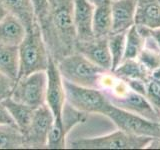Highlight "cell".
I'll use <instances>...</instances> for the list:
<instances>
[{"mask_svg":"<svg viewBox=\"0 0 160 150\" xmlns=\"http://www.w3.org/2000/svg\"><path fill=\"white\" fill-rule=\"evenodd\" d=\"M88 1L91 4H93L94 7H95V6H97V5H99V4H101V3H103L105 1H107V0H88Z\"/></svg>","mask_w":160,"mask_h":150,"instance_id":"cell-32","label":"cell"},{"mask_svg":"<svg viewBox=\"0 0 160 150\" xmlns=\"http://www.w3.org/2000/svg\"><path fill=\"white\" fill-rule=\"evenodd\" d=\"M145 97L152 106L160 112V68L151 73L145 84Z\"/></svg>","mask_w":160,"mask_h":150,"instance_id":"cell-26","label":"cell"},{"mask_svg":"<svg viewBox=\"0 0 160 150\" xmlns=\"http://www.w3.org/2000/svg\"><path fill=\"white\" fill-rule=\"evenodd\" d=\"M26 33L22 22L11 14H7L0 22V44L18 47Z\"/></svg>","mask_w":160,"mask_h":150,"instance_id":"cell-15","label":"cell"},{"mask_svg":"<svg viewBox=\"0 0 160 150\" xmlns=\"http://www.w3.org/2000/svg\"><path fill=\"white\" fill-rule=\"evenodd\" d=\"M143 29H144L145 32H146L148 35H150V36H151L155 40V42H156L157 45L160 47V28H157V29H147V28L143 27Z\"/></svg>","mask_w":160,"mask_h":150,"instance_id":"cell-30","label":"cell"},{"mask_svg":"<svg viewBox=\"0 0 160 150\" xmlns=\"http://www.w3.org/2000/svg\"><path fill=\"white\" fill-rule=\"evenodd\" d=\"M111 120L117 129L122 131L144 137H160V122L152 121L137 114L125 111L112 105L104 115Z\"/></svg>","mask_w":160,"mask_h":150,"instance_id":"cell-7","label":"cell"},{"mask_svg":"<svg viewBox=\"0 0 160 150\" xmlns=\"http://www.w3.org/2000/svg\"><path fill=\"white\" fill-rule=\"evenodd\" d=\"M112 72L125 81L147 82L149 77L151 76V73L138 61L137 58L124 60Z\"/></svg>","mask_w":160,"mask_h":150,"instance_id":"cell-19","label":"cell"},{"mask_svg":"<svg viewBox=\"0 0 160 150\" xmlns=\"http://www.w3.org/2000/svg\"><path fill=\"white\" fill-rule=\"evenodd\" d=\"M0 73L16 81L19 74L18 47L0 44Z\"/></svg>","mask_w":160,"mask_h":150,"instance_id":"cell-21","label":"cell"},{"mask_svg":"<svg viewBox=\"0 0 160 150\" xmlns=\"http://www.w3.org/2000/svg\"><path fill=\"white\" fill-rule=\"evenodd\" d=\"M125 36H126V32H120L111 33L107 37L108 47L112 59L111 71H114L123 61L125 52Z\"/></svg>","mask_w":160,"mask_h":150,"instance_id":"cell-25","label":"cell"},{"mask_svg":"<svg viewBox=\"0 0 160 150\" xmlns=\"http://www.w3.org/2000/svg\"><path fill=\"white\" fill-rule=\"evenodd\" d=\"M6 8L8 14H11L19 19L26 28V31H30L38 22L35 16L34 9L30 0H0Z\"/></svg>","mask_w":160,"mask_h":150,"instance_id":"cell-17","label":"cell"},{"mask_svg":"<svg viewBox=\"0 0 160 150\" xmlns=\"http://www.w3.org/2000/svg\"><path fill=\"white\" fill-rule=\"evenodd\" d=\"M93 33L94 37H108L112 33L111 0L94 7Z\"/></svg>","mask_w":160,"mask_h":150,"instance_id":"cell-18","label":"cell"},{"mask_svg":"<svg viewBox=\"0 0 160 150\" xmlns=\"http://www.w3.org/2000/svg\"><path fill=\"white\" fill-rule=\"evenodd\" d=\"M18 77L38 71H46L50 55L38 23L30 31H27L26 36L18 46Z\"/></svg>","mask_w":160,"mask_h":150,"instance_id":"cell-2","label":"cell"},{"mask_svg":"<svg viewBox=\"0 0 160 150\" xmlns=\"http://www.w3.org/2000/svg\"><path fill=\"white\" fill-rule=\"evenodd\" d=\"M34 9L38 24L42 23L49 15L51 9V0H30Z\"/></svg>","mask_w":160,"mask_h":150,"instance_id":"cell-27","label":"cell"},{"mask_svg":"<svg viewBox=\"0 0 160 150\" xmlns=\"http://www.w3.org/2000/svg\"><path fill=\"white\" fill-rule=\"evenodd\" d=\"M64 87L66 102L80 112L101 114L104 116L112 106L107 95L98 88L80 86L66 80H64Z\"/></svg>","mask_w":160,"mask_h":150,"instance_id":"cell-4","label":"cell"},{"mask_svg":"<svg viewBox=\"0 0 160 150\" xmlns=\"http://www.w3.org/2000/svg\"><path fill=\"white\" fill-rule=\"evenodd\" d=\"M137 0H111L112 33L126 32L135 25Z\"/></svg>","mask_w":160,"mask_h":150,"instance_id":"cell-14","label":"cell"},{"mask_svg":"<svg viewBox=\"0 0 160 150\" xmlns=\"http://www.w3.org/2000/svg\"><path fill=\"white\" fill-rule=\"evenodd\" d=\"M138 27L141 29L144 34H146V41H145L142 51L138 55L137 60L150 73H152L155 70L160 68V47L155 42V40L144 31L143 27Z\"/></svg>","mask_w":160,"mask_h":150,"instance_id":"cell-22","label":"cell"},{"mask_svg":"<svg viewBox=\"0 0 160 150\" xmlns=\"http://www.w3.org/2000/svg\"><path fill=\"white\" fill-rule=\"evenodd\" d=\"M135 24L147 29L160 28V2L158 0H137Z\"/></svg>","mask_w":160,"mask_h":150,"instance_id":"cell-16","label":"cell"},{"mask_svg":"<svg viewBox=\"0 0 160 150\" xmlns=\"http://www.w3.org/2000/svg\"><path fill=\"white\" fill-rule=\"evenodd\" d=\"M146 34H144L136 24L130 27L126 31L125 36V52L124 60L136 59L145 45Z\"/></svg>","mask_w":160,"mask_h":150,"instance_id":"cell-23","label":"cell"},{"mask_svg":"<svg viewBox=\"0 0 160 150\" xmlns=\"http://www.w3.org/2000/svg\"><path fill=\"white\" fill-rule=\"evenodd\" d=\"M54 121V115L46 103L35 109L31 122L23 133L24 148L47 147L48 137Z\"/></svg>","mask_w":160,"mask_h":150,"instance_id":"cell-8","label":"cell"},{"mask_svg":"<svg viewBox=\"0 0 160 150\" xmlns=\"http://www.w3.org/2000/svg\"><path fill=\"white\" fill-rule=\"evenodd\" d=\"M0 125H15L11 115L2 101H0Z\"/></svg>","mask_w":160,"mask_h":150,"instance_id":"cell-29","label":"cell"},{"mask_svg":"<svg viewBox=\"0 0 160 150\" xmlns=\"http://www.w3.org/2000/svg\"><path fill=\"white\" fill-rule=\"evenodd\" d=\"M50 57L54 61L76 51L77 35L73 22V0H51L49 15L39 24Z\"/></svg>","mask_w":160,"mask_h":150,"instance_id":"cell-1","label":"cell"},{"mask_svg":"<svg viewBox=\"0 0 160 150\" xmlns=\"http://www.w3.org/2000/svg\"><path fill=\"white\" fill-rule=\"evenodd\" d=\"M110 102L115 107L123 109L125 111L137 114L152 121L160 122V112L155 109L148 101L144 94H141L129 88L119 96L109 97Z\"/></svg>","mask_w":160,"mask_h":150,"instance_id":"cell-11","label":"cell"},{"mask_svg":"<svg viewBox=\"0 0 160 150\" xmlns=\"http://www.w3.org/2000/svg\"><path fill=\"white\" fill-rule=\"evenodd\" d=\"M158 1H159V2H160V0H158Z\"/></svg>","mask_w":160,"mask_h":150,"instance_id":"cell-33","label":"cell"},{"mask_svg":"<svg viewBox=\"0 0 160 150\" xmlns=\"http://www.w3.org/2000/svg\"><path fill=\"white\" fill-rule=\"evenodd\" d=\"M15 80L0 73V101H3L4 99L11 96Z\"/></svg>","mask_w":160,"mask_h":150,"instance_id":"cell-28","label":"cell"},{"mask_svg":"<svg viewBox=\"0 0 160 150\" xmlns=\"http://www.w3.org/2000/svg\"><path fill=\"white\" fill-rule=\"evenodd\" d=\"M8 14V12H7V10H6V8L4 7V5L2 4V2L0 1V22L2 21V19L6 16V15Z\"/></svg>","mask_w":160,"mask_h":150,"instance_id":"cell-31","label":"cell"},{"mask_svg":"<svg viewBox=\"0 0 160 150\" xmlns=\"http://www.w3.org/2000/svg\"><path fill=\"white\" fill-rule=\"evenodd\" d=\"M152 137L137 136L117 129L101 136L80 138L70 143V147L76 149H143L147 148Z\"/></svg>","mask_w":160,"mask_h":150,"instance_id":"cell-5","label":"cell"},{"mask_svg":"<svg viewBox=\"0 0 160 150\" xmlns=\"http://www.w3.org/2000/svg\"><path fill=\"white\" fill-rule=\"evenodd\" d=\"M2 102L6 106L10 115H11L15 125L23 134L27 130L30 122H31L35 108L15 101L11 97L4 99Z\"/></svg>","mask_w":160,"mask_h":150,"instance_id":"cell-20","label":"cell"},{"mask_svg":"<svg viewBox=\"0 0 160 150\" xmlns=\"http://www.w3.org/2000/svg\"><path fill=\"white\" fill-rule=\"evenodd\" d=\"M47 74V87L45 103L52 111L55 121H60L62 117L63 109L66 104V93H65L64 80L60 74L56 61L50 57Z\"/></svg>","mask_w":160,"mask_h":150,"instance_id":"cell-9","label":"cell"},{"mask_svg":"<svg viewBox=\"0 0 160 150\" xmlns=\"http://www.w3.org/2000/svg\"><path fill=\"white\" fill-rule=\"evenodd\" d=\"M46 87V71L34 72L16 79L10 97L15 101L36 109L45 104Z\"/></svg>","mask_w":160,"mask_h":150,"instance_id":"cell-6","label":"cell"},{"mask_svg":"<svg viewBox=\"0 0 160 150\" xmlns=\"http://www.w3.org/2000/svg\"><path fill=\"white\" fill-rule=\"evenodd\" d=\"M94 5L88 0H73V22L78 41H88L94 38L93 33Z\"/></svg>","mask_w":160,"mask_h":150,"instance_id":"cell-13","label":"cell"},{"mask_svg":"<svg viewBox=\"0 0 160 150\" xmlns=\"http://www.w3.org/2000/svg\"><path fill=\"white\" fill-rule=\"evenodd\" d=\"M87 119V114L74 109L66 102L63 109L60 121H54L50 131L47 147L51 149H64L67 147V135L76 125L84 123Z\"/></svg>","mask_w":160,"mask_h":150,"instance_id":"cell-10","label":"cell"},{"mask_svg":"<svg viewBox=\"0 0 160 150\" xmlns=\"http://www.w3.org/2000/svg\"><path fill=\"white\" fill-rule=\"evenodd\" d=\"M64 80L84 87L98 88L99 79L107 71L92 63L79 52H74L56 62Z\"/></svg>","mask_w":160,"mask_h":150,"instance_id":"cell-3","label":"cell"},{"mask_svg":"<svg viewBox=\"0 0 160 150\" xmlns=\"http://www.w3.org/2000/svg\"><path fill=\"white\" fill-rule=\"evenodd\" d=\"M24 148L23 134L16 125H0V149Z\"/></svg>","mask_w":160,"mask_h":150,"instance_id":"cell-24","label":"cell"},{"mask_svg":"<svg viewBox=\"0 0 160 150\" xmlns=\"http://www.w3.org/2000/svg\"><path fill=\"white\" fill-rule=\"evenodd\" d=\"M75 52L81 53L100 68L111 71L112 59L107 37H94L88 41H78Z\"/></svg>","mask_w":160,"mask_h":150,"instance_id":"cell-12","label":"cell"}]
</instances>
